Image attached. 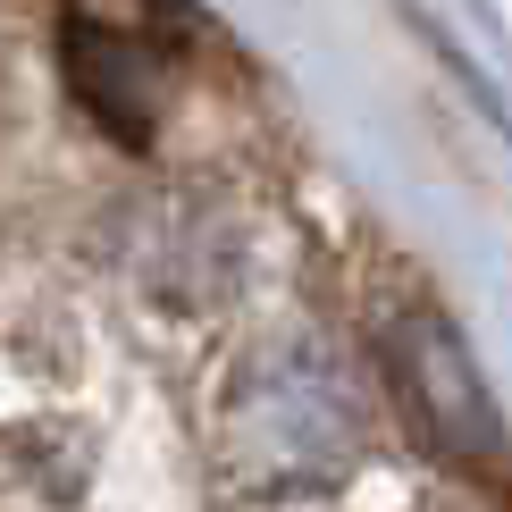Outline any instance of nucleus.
Segmentation results:
<instances>
[{
  "mask_svg": "<svg viewBox=\"0 0 512 512\" xmlns=\"http://www.w3.org/2000/svg\"><path fill=\"white\" fill-rule=\"evenodd\" d=\"M387 378L412 412V429L437 445L445 462L462 471H496L504 462V420H496V395H487L479 361L462 353V336L445 328L437 311H403L387 328Z\"/></svg>",
  "mask_w": 512,
  "mask_h": 512,
  "instance_id": "f257e3e1",
  "label": "nucleus"
}]
</instances>
